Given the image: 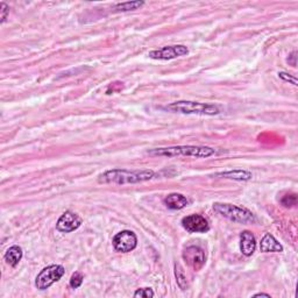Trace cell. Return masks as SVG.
<instances>
[{
	"label": "cell",
	"mask_w": 298,
	"mask_h": 298,
	"mask_svg": "<svg viewBox=\"0 0 298 298\" xmlns=\"http://www.w3.org/2000/svg\"><path fill=\"white\" fill-rule=\"evenodd\" d=\"M216 176L224 177V178H229L234 181H249L253 177L251 171L243 170V169H235V170H227L223 172H218Z\"/></svg>",
	"instance_id": "9a60e30c"
},
{
	"label": "cell",
	"mask_w": 298,
	"mask_h": 298,
	"mask_svg": "<svg viewBox=\"0 0 298 298\" xmlns=\"http://www.w3.org/2000/svg\"><path fill=\"white\" fill-rule=\"evenodd\" d=\"M188 54H189V49L187 47L182 46V44H176V46H167V47L160 48V49L149 51L148 56L153 59L168 61V59L177 58Z\"/></svg>",
	"instance_id": "52a82bcc"
},
{
	"label": "cell",
	"mask_w": 298,
	"mask_h": 298,
	"mask_svg": "<svg viewBox=\"0 0 298 298\" xmlns=\"http://www.w3.org/2000/svg\"><path fill=\"white\" fill-rule=\"evenodd\" d=\"M279 77L281 79H283L284 82H289V83H291L292 85L297 86V79H296V77H293V76H291L290 74H287V72H279Z\"/></svg>",
	"instance_id": "7402d4cb"
},
{
	"label": "cell",
	"mask_w": 298,
	"mask_h": 298,
	"mask_svg": "<svg viewBox=\"0 0 298 298\" xmlns=\"http://www.w3.org/2000/svg\"><path fill=\"white\" fill-rule=\"evenodd\" d=\"M166 110L181 114H198V115H218L220 113L219 106L215 104L189 102L180 100L166 106Z\"/></svg>",
	"instance_id": "3957f363"
},
{
	"label": "cell",
	"mask_w": 298,
	"mask_h": 298,
	"mask_svg": "<svg viewBox=\"0 0 298 298\" xmlns=\"http://www.w3.org/2000/svg\"><path fill=\"white\" fill-rule=\"evenodd\" d=\"M281 204L284 207H292L297 204V196L295 193H290V195H285L281 200Z\"/></svg>",
	"instance_id": "ac0fdd59"
},
{
	"label": "cell",
	"mask_w": 298,
	"mask_h": 298,
	"mask_svg": "<svg viewBox=\"0 0 298 298\" xmlns=\"http://www.w3.org/2000/svg\"><path fill=\"white\" fill-rule=\"evenodd\" d=\"M83 224V219L72 211H67L59 217V219L56 223V228L57 231L62 233H71L78 229L80 225Z\"/></svg>",
	"instance_id": "ba28073f"
},
{
	"label": "cell",
	"mask_w": 298,
	"mask_h": 298,
	"mask_svg": "<svg viewBox=\"0 0 298 298\" xmlns=\"http://www.w3.org/2000/svg\"><path fill=\"white\" fill-rule=\"evenodd\" d=\"M144 5V2H126L122 4H116L114 10L118 12H128L138 10Z\"/></svg>",
	"instance_id": "2e32d148"
},
{
	"label": "cell",
	"mask_w": 298,
	"mask_h": 298,
	"mask_svg": "<svg viewBox=\"0 0 298 298\" xmlns=\"http://www.w3.org/2000/svg\"><path fill=\"white\" fill-rule=\"evenodd\" d=\"M112 244H113V247L116 252L130 253L134 251L136 246H138V237H136L134 232L125 229V231H122L118 234H115Z\"/></svg>",
	"instance_id": "8992f818"
},
{
	"label": "cell",
	"mask_w": 298,
	"mask_h": 298,
	"mask_svg": "<svg viewBox=\"0 0 298 298\" xmlns=\"http://www.w3.org/2000/svg\"><path fill=\"white\" fill-rule=\"evenodd\" d=\"M66 273V269L59 264H51L43 268L39 275L36 276L35 285L39 290H47L56 282L62 279V276Z\"/></svg>",
	"instance_id": "5b68a950"
},
{
	"label": "cell",
	"mask_w": 298,
	"mask_h": 298,
	"mask_svg": "<svg viewBox=\"0 0 298 298\" xmlns=\"http://www.w3.org/2000/svg\"><path fill=\"white\" fill-rule=\"evenodd\" d=\"M156 176L153 170H127V169H112L103 172L98 177V182L103 184H135L151 181Z\"/></svg>",
	"instance_id": "6da1fadb"
},
{
	"label": "cell",
	"mask_w": 298,
	"mask_h": 298,
	"mask_svg": "<svg viewBox=\"0 0 298 298\" xmlns=\"http://www.w3.org/2000/svg\"><path fill=\"white\" fill-rule=\"evenodd\" d=\"M83 280H84V277H83V275L80 273L77 272V273L72 274V276L70 279V287L72 289L79 288L80 285H82V283H83Z\"/></svg>",
	"instance_id": "d6986e66"
},
{
	"label": "cell",
	"mask_w": 298,
	"mask_h": 298,
	"mask_svg": "<svg viewBox=\"0 0 298 298\" xmlns=\"http://www.w3.org/2000/svg\"><path fill=\"white\" fill-rule=\"evenodd\" d=\"M9 13H10L9 6H7L5 3H0V14H2V15H0V18H2V20H0V22L4 23L6 21L7 15H9Z\"/></svg>",
	"instance_id": "44dd1931"
},
{
	"label": "cell",
	"mask_w": 298,
	"mask_h": 298,
	"mask_svg": "<svg viewBox=\"0 0 298 298\" xmlns=\"http://www.w3.org/2000/svg\"><path fill=\"white\" fill-rule=\"evenodd\" d=\"M134 297H154L155 293L151 288H141L134 292Z\"/></svg>",
	"instance_id": "ffe728a7"
},
{
	"label": "cell",
	"mask_w": 298,
	"mask_h": 298,
	"mask_svg": "<svg viewBox=\"0 0 298 298\" xmlns=\"http://www.w3.org/2000/svg\"><path fill=\"white\" fill-rule=\"evenodd\" d=\"M256 248V240L252 232L244 231L240 235V249L245 256L254 254Z\"/></svg>",
	"instance_id": "8fae6325"
},
{
	"label": "cell",
	"mask_w": 298,
	"mask_h": 298,
	"mask_svg": "<svg viewBox=\"0 0 298 298\" xmlns=\"http://www.w3.org/2000/svg\"><path fill=\"white\" fill-rule=\"evenodd\" d=\"M182 226L189 233H206L210 229L207 220L203 216L190 215L182 219Z\"/></svg>",
	"instance_id": "30bf717a"
},
{
	"label": "cell",
	"mask_w": 298,
	"mask_h": 298,
	"mask_svg": "<svg viewBox=\"0 0 298 298\" xmlns=\"http://www.w3.org/2000/svg\"><path fill=\"white\" fill-rule=\"evenodd\" d=\"M253 297H268V298H271V295H269V293H256V295H254Z\"/></svg>",
	"instance_id": "cb8c5ba5"
},
{
	"label": "cell",
	"mask_w": 298,
	"mask_h": 298,
	"mask_svg": "<svg viewBox=\"0 0 298 298\" xmlns=\"http://www.w3.org/2000/svg\"><path fill=\"white\" fill-rule=\"evenodd\" d=\"M297 53L296 51H293V53L289 56V58H288V62L291 64L292 67H296V64H297V62H296V59H297Z\"/></svg>",
	"instance_id": "603a6c76"
},
{
	"label": "cell",
	"mask_w": 298,
	"mask_h": 298,
	"mask_svg": "<svg viewBox=\"0 0 298 298\" xmlns=\"http://www.w3.org/2000/svg\"><path fill=\"white\" fill-rule=\"evenodd\" d=\"M152 156H164V158H177V156H189V158L206 159L216 154L211 147L204 146H174L166 148H155L148 151Z\"/></svg>",
	"instance_id": "7a4b0ae2"
},
{
	"label": "cell",
	"mask_w": 298,
	"mask_h": 298,
	"mask_svg": "<svg viewBox=\"0 0 298 298\" xmlns=\"http://www.w3.org/2000/svg\"><path fill=\"white\" fill-rule=\"evenodd\" d=\"M163 202L170 210H182L189 204L187 197L181 195V193H170L164 198Z\"/></svg>",
	"instance_id": "4fadbf2b"
},
{
	"label": "cell",
	"mask_w": 298,
	"mask_h": 298,
	"mask_svg": "<svg viewBox=\"0 0 298 298\" xmlns=\"http://www.w3.org/2000/svg\"><path fill=\"white\" fill-rule=\"evenodd\" d=\"M260 249L262 253H282L283 252V246L271 233H267L261 240Z\"/></svg>",
	"instance_id": "7c38bea8"
},
{
	"label": "cell",
	"mask_w": 298,
	"mask_h": 298,
	"mask_svg": "<svg viewBox=\"0 0 298 298\" xmlns=\"http://www.w3.org/2000/svg\"><path fill=\"white\" fill-rule=\"evenodd\" d=\"M22 255L23 253L21 247H19V246H12V247H10L6 251L5 255H4V259H5L6 262L12 265V267H17L22 259Z\"/></svg>",
	"instance_id": "5bb4252c"
},
{
	"label": "cell",
	"mask_w": 298,
	"mask_h": 298,
	"mask_svg": "<svg viewBox=\"0 0 298 298\" xmlns=\"http://www.w3.org/2000/svg\"><path fill=\"white\" fill-rule=\"evenodd\" d=\"M213 210L221 217L231 221L239 224H251L255 221V216L248 208L239 207L236 205L225 204V203H215Z\"/></svg>",
	"instance_id": "277c9868"
},
{
	"label": "cell",
	"mask_w": 298,
	"mask_h": 298,
	"mask_svg": "<svg viewBox=\"0 0 298 298\" xmlns=\"http://www.w3.org/2000/svg\"><path fill=\"white\" fill-rule=\"evenodd\" d=\"M175 276L177 279V284H178V287L185 290L188 288V282H187V276H185L183 268L181 267V264L176 263L175 264Z\"/></svg>",
	"instance_id": "e0dca14e"
},
{
	"label": "cell",
	"mask_w": 298,
	"mask_h": 298,
	"mask_svg": "<svg viewBox=\"0 0 298 298\" xmlns=\"http://www.w3.org/2000/svg\"><path fill=\"white\" fill-rule=\"evenodd\" d=\"M182 256L185 263L195 271H199L205 264V253L198 246H190L185 248Z\"/></svg>",
	"instance_id": "9c48e42d"
}]
</instances>
